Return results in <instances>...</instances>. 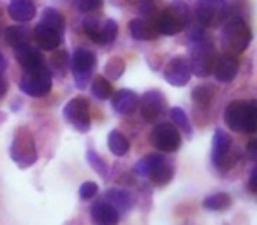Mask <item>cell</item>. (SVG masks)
Masks as SVG:
<instances>
[{"label":"cell","instance_id":"1","mask_svg":"<svg viewBox=\"0 0 257 225\" xmlns=\"http://www.w3.org/2000/svg\"><path fill=\"white\" fill-rule=\"evenodd\" d=\"M190 37V71L197 78H206L213 71L215 60H217V51L211 43L210 36H206L203 25L192 27L189 32Z\"/></svg>","mask_w":257,"mask_h":225},{"label":"cell","instance_id":"2","mask_svg":"<svg viewBox=\"0 0 257 225\" xmlns=\"http://www.w3.org/2000/svg\"><path fill=\"white\" fill-rule=\"evenodd\" d=\"M224 122L231 130L239 134H252L257 129V107L246 100H232L225 106Z\"/></svg>","mask_w":257,"mask_h":225},{"label":"cell","instance_id":"3","mask_svg":"<svg viewBox=\"0 0 257 225\" xmlns=\"http://www.w3.org/2000/svg\"><path fill=\"white\" fill-rule=\"evenodd\" d=\"M252 41V30L248 29L246 22L241 18H229L224 23V29L220 34V43L224 53L239 55L248 48Z\"/></svg>","mask_w":257,"mask_h":225},{"label":"cell","instance_id":"4","mask_svg":"<svg viewBox=\"0 0 257 225\" xmlns=\"http://www.w3.org/2000/svg\"><path fill=\"white\" fill-rule=\"evenodd\" d=\"M155 29L162 36H176L189 25V8L182 2L173 4L154 18Z\"/></svg>","mask_w":257,"mask_h":225},{"label":"cell","instance_id":"5","mask_svg":"<svg viewBox=\"0 0 257 225\" xmlns=\"http://www.w3.org/2000/svg\"><path fill=\"white\" fill-rule=\"evenodd\" d=\"M51 72L46 65H39L34 69H25L20 79V90L30 97H46L51 90Z\"/></svg>","mask_w":257,"mask_h":225},{"label":"cell","instance_id":"6","mask_svg":"<svg viewBox=\"0 0 257 225\" xmlns=\"http://www.w3.org/2000/svg\"><path fill=\"white\" fill-rule=\"evenodd\" d=\"M11 158L15 160V164H18V167L27 169L37 160V151H36V143H34L32 134L27 129H18L13 137L11 144Z\"/></svg>","mask_w":257,"mask_h":225},{"label":"cell","instance_id":"7","mask_svg":"<svg viewBox=\"0 0 257 225\" xmlns=\"http://www.w3.org/2000/svg\"><path fill=\"white\" fill-rule=\"evenodd\" d=\"M196 18L203 27H218L227 20L225 0H197Z\"/></svg>","mask_w":257,"mask_h":225},{"label":"cell","instance_id":"8","mask_svg":"<svg viewBox=\"0 0 257 225\" xmlns=\"http://www.w3.org/2000/svg\"><path fill=\"white\" fill-rule=\"evenodd\" d=\"M95 65H97V58L90 50L79 48V50L74 51V55L71 57V69L78 88H86L90 76L95 71Z\"/></svg>","mask_w":257,"mask_h":225},{"label":"cell","instance_id":"9","mask_svg":"<svg viewBox=\"0 0 257 225\" xmlns=\"http://www.w3.org/2000/svg\"><path fill=\"white\" fill-rule=\"evenodd\" d=\"M64 116L78 132L90 130V106L85 97H74L64 107Z\"/></svg>","mask_w":257,"mask_h":225},{"label":"cell","instance_id":"10","mask_svg":"<svg viewBox=\"0 0 257 225\" xmlns=\"http://www.w3.org/2000/svg\"><path fill=\"white\" fill-rule=\"evenodd\" d=\"M152 144L162 153H173L182 144V136L173 123H159L152 130Z\"/></svg>","mask_w":257,"mask_h":225},{"label":"cell","instance_id":"11","mask_svg":"<svg viewBox=\"0 0 257 225\" xmlns=\"http://www.w3.org/2000/svg\"><path fill=\"white\" fill-rule=\"evenodd\" d=\"M166 113V99L161 90H148L141 99V116L148 123H155Z\"/></svg>","mask_w":257,"mask_h":225},{"label":"cell","instance_id":"12","mask_svg":"<svg viewBox=\"0 0 257 225\" xmlns=\"http://www.w3.org/2000/svg\"><path fill=\"white\" fill-rule=\"evenodd\" d=\"M34 41L39 44V48L46 51H53L57 50L58 46L62 44V39H64V32H60L55 27L48 25V23L41 22L39 25L34 29Z\"/></svg>","mask_w":257,"mask_h":225},{"label":"cell","instance_id":"13","mask_svg":"<svg viewBox=\"0 0 257 225\" xmlns=\"http://www.w3.org/2000/svg\"><path fill=\"white\" fill-rule=\"evenodd\" d=\"M190 76H192V71H190V65L185 58H173L168 65H166L164 71V78L169 85L173 86H185L189 83Z\"/></svg>","mask_w":257,"mask_h":225},{"label":"cell","instance_id":"14","mask_svg":"<svg viewBox=\"0 0 257 225\" xmlns=\"http://www.w3.org/2000/svg\"><path fill=\"white\" fill-rule=\"evenodd\" d=\"M90 218H92L93 225H118L120 221V211L109 204L106 199L97 200L92 207H90Z\"/></svg>","mask_w":257,"mask_h":225},{"label":"cell","instance_id":"15","mask_svg":"<svg viewBox=\"0 0 257 225\" xmlns=\"http://www.w3.org/2000/svg\"><path fill=\"white\" fill-rule=\"evenodd\" d=\"M238 67H239V64H238L236 55L224 53V55H220V57H217L211 74H215V79H217V81L229 83L236 78V74H238Z\"/></svg>","mask_w":257,"mask_h":225},{"label":"cell","instance_id":"16","mask_svg":"<svg viewBox=\"0 0 257 225\" xmlns=\"http://www.w3.org/2000/svg\"><path fill=\"white\" fill-rule=\"evenodd\" d=\"M111 104L118 115H128L138 107L140 97L133 90H118L116 93L113 92V95H111Z\"/></svg>","mask_w":257,"mask_h":225},{"label":"cell","instance_id":"17","mask_svg":"<svg viewBox=\"0 0 257 225\" xmlns=\"http://www.w3.org/2000/svg\"><path fill=\"white\" fill-rule=\"evenodd\" d=\"M231 137L222 129H217L213 134V150H211V160L217 167H224V162L227 158V153L231 150Z\"/></svg>","mask_w":257,"mask_h":225},{"label":"cell","instance_id":"18","mask_svg":"<svg viewBox=\"0 0 257 225\" xmlns=\"http://www.w3.org/2000/svg\"><path fill=\"white\" fill-rule=\"evenodd\" d=\"M128 34L138 41H152L159 36L152 18H136L128 23Z\"/></svg>","mask_w":257,"mask_h":225},{"label":"cell","instance_id":"19","mask_svg":"<svg viewBox=\"0 0 257 225\" xmlns=\"http://www.w3.org/2000/svg\"><path fill=\"white\" fill-rule=\"evenodd\" d=\"M8 13L15 22L27 23L30 20H34V16H36V4H34L32 0H11Z\"/></svg>","mask_w":257,"mask_h":225},{"label":"cell","instance_id":"20","mask_svg":"<svg viewBox=\"0 0 257 225\" xmlns=\"http://www.w3.org/2000/svg\"><path fill=\"white\" fill-rule=\"evenodd\" d=\"M16 60L22 64L23 69H34V67H39V65L44 64L41 51L36 50L32 44L16 48Z\"/></svg>","mask_w":257,"mask_h":225},{"label":"cell","instance_id":"21","mask_svg":"<svg viewBox=\"0 0 257 225\" xmlns=\"http://www.w3.org/2000/svg\"><path fill=\"white\" fill-rule=\"evenodd\" d=\"M106 200L109 204H113L118 211H128L134 206V197L131 192L123 188H109L106 192Z\"/></svg>","mask_w":257,"mask_h":225},{"label":"cell","instance_id":"22","mask_svg":"<svg viewBox=\"0 0 257 225\" xmlns=\"http://www.w3.org/2000/svg\"><path fill=\"white\" fill-rule=\"evenodd\" d=\"M6 41H8L9 46L16 50V48L27 46V44L32 43V32L29 30V27H9V29H6Z\"/></svg>","mask_w":257,"mask_h":225},{"label":"cell","instance_id":"23","mask_svg":"<svg viewBox=\"0 0 257 225\" xmlns=\"http://www.w3.org/2000/svg\"><path fill=\"white\" fill-rule=\"evenodd\" d=\"M164 160H166L164 155H159V153L148 155V157L141 158V160H138L136 164H134L133 171L136 172L138 176H141V178H150V176L155 172V169H157Z\"/></svg>","mask_w":257,"mask_h":225},{"label":"cell","instance_id":"24","mask_svg":"<svg viewBox=\"0 0 257 225\" xmlns=\"http://www.w3.org/2000/svg\"><path fill=\"white\" fill-rule=\"evenodd\" d=\"M107 148L116 157H123L128 151V139L120 132V130H111L107 134Z\"/></svg>","mask_w":257,"mask_h":225},{"label":"cell","instance_id":"25","mask_svg":"<svg viewBox=\"0 0 257 225\" xmlns=\"http://www.w3.org/2000/svg\"><path fill=\"white\" fill-rule=\"evenodd\" d=\"M203 206L210 211H224L231 206V197H229V193H225V192L213 193V195L204 199Z\"/></svg>","mask_w":257,"mask_h":225},{"label":"cell","instance_id":"26","mask_svg":"<svg viewBox=\"0 0 257 225\" xmlns=\"http://www.w3.org/2000/svg\"><path fill=\"white\" fill-rule=\"evenodd\" d=\"M116 30H118V25L114 20H106L100 27V32H99V37H97L95 43L100 44V46H107L114 41L116 37Z\"/></svg>","mask_w":257,"mask_h":225},{"label":"cell","instance_id":"27","mask_svg":"<svg viewBox=\"0 0 257 225\" xmlns=\"http://www.w3.org/2000/svg\"><path fill=\"white\" fill-rule=\"evenodd\" d=\"M92 93H93V97H97L99 100H107L113 95V86H111V83L107 81L106 78L97 76L92 83Z\"/></svg>","mask_w":257,"mask_h":225},{"label":"cell","instance_id":"28","mask_svg":"<svg viewBox=\"0 0 257 225\" xmlns=\"http://www.w3.org/2000/svg\"><path fill=\"white\" fill-rule=\"evenodd\" d=\"M169 116H171L173 125L178 127L182 132H185L187 136L192 134V127H190V122H189V118H187V113L182 107H173V109L169 111Z\"/></svg>","mask_w":257,"mask_h":225},{"label":"cell","instance_id":"29","mask_svg":"<svg viewBox=\"0 0 257 225\" xmlns=\"http://www.w3.org/2000/svg\"><path fill=\"white\" fill-rule=\"evenodd\" d=\"M41 22L48 23V25L55 27V29H58L60 32H64L65 30V20L64 16H62V13H58L57 9L53 8H46L43 13V20Z\"/></svg>","mask_w":257,"mask_h":225},{"label":"cell","instance_id":"30","mask_svg":"<svg viewBox=\"0 0 257 225\" xmlns=\"http://www.w3.org/2000/svg\"><path fill=\"white\" fill-rule=\"evenodd\" d=\"M171 178H173V167L166 160L162 162V164L155 169L154 174L150 176V179L155 183V185H166V183H169Z\"/></svg>","mask_w":257,"mask_h":225},{"label":"cell","instance_id":"31","mask_svg":"<svg viewBox=\"0 0 257 225\" xmlns=\"http://www.w3.org/2000/svg\"><path fill=\"white\" fill-rule=\"evenodd\" d=\"M123 71H125V62H123V58H120V57H113L106 64V67H104V72H106V76L109 79L121 78Z\"/></svg>","mask_w":257,"mask_h":225},{"label":"cell","instance_id":"32","mask_svg":"<svg viewBox=\"0 0 257 225\" xmlns=\"http://www.w3.org/2000/svg\"><path fill=\"white\" fill-rule=\"evenodd\" d=\"M213 88L211 86H206V85H201L197 86V88H194L192 92V99L196 104H199V106H208V104L211 102V99H213Z\"/></svg>","mask_w":257,"mask_h":225},{"label":"cell","instance_id":"33","mask_svg":"<svg viewBox=\"0 0 257 225\" xmlns=\"http://www.w3.org/2000/svg\"><path fill=\"white\" fill-rule=\"evenodd\" d=\"M86 160H88V164L95 169L97 174H100L102 178H106V176H107V164L95 153V151H93V150L86 151Z\"/></svg>","mask_w":257,"mask_h":225},{"label":"cell","instance_id":"34","mask_svg":"<svg viewBox=\"0 0 257 225\" xmlns=\"http://www.w3.org/2000/svg\"><path fill=\"white\" fill-rule=\"evenodd\" d=\"M72 6L79 13L90 15V13H97L102 8V0H72Z\"/></svg>","mask_w":257,"mask_h":225},{"label":"cell","instance_id":"35","mask_svg":"<svg viewBox=\"0 0 257 225\" xmlns=\"http://www.w3.org/2000/svg\"><path fill=\"white\" fill-rule=\"evenodd\" d=\"M100 27H102V23H100L99 18H86L85 22H83V29H85V34L93 41V43H95L97 37H99Z\"/></svg>","mask_w":257,"mask_h":225},{"label":"cell","instance_id":"36","mask_svg":"<svg viewBox=\"0 0 257 225\" xmlns=\"http://www.w3.org/2000/svg\"><path fill=\"white\" fill-rule=\"evenodd\" d=\"M97 192H99V186H97V183L85 181L81 185V188H79V197H81V200H90L92 197L97 195Z\"/></svg>","mask_w":257,"mask_h":225},{"label":"cell","instance_id":"37","mask_svg":"<svg viewBox=\"0 0 257 225\" xmlns=\"http://www.w3.org/2000/svg\"><path fill=\"white\" fill-rule=\"evenodd\" d=\"M6 92H8V81H6L4 76L0 74V99L6 95Z\"/></svg>","mask_w":257,"mask_h":225},{"label":"cell","instance_id":"38","mask_svg":"<svg viewBox=\"0 0 257 225\" xmlns=\"http://www.w3.org/2000/svg\"><path fill=\"white\" fill-rule=\"evenodd\" d=\"M250 192H255V171H252V174H250Z\"/></svg>","mask_w":257,"mask_h":225},{"label":"cell","instance_id":"39","mask_svg":"<svg viewBox=\"0 0 257 225\" xmlns=\"http://www.w3.org/2000/svg\"><path fill=\"white\" fill-rule=\"evenodd\" d=\"M6 65H8V62H6V58L2 57V55H0V71H4Z\"/></svg>","mask_w":257,"mask_h":225},{"label":"cell","instance_id":"40","mask_svg":"<svg viewBox=\"0 0 257 225\" xmlns=\"http://www.w3.org/2000/svg\"><path fill=\"white\" fill-rule=\"evenodd\" d=\"M2 30H4V29H2V25H0V34H2Z\"/></svg>","mask_w":257,"mask_h":225}]
</instances>
